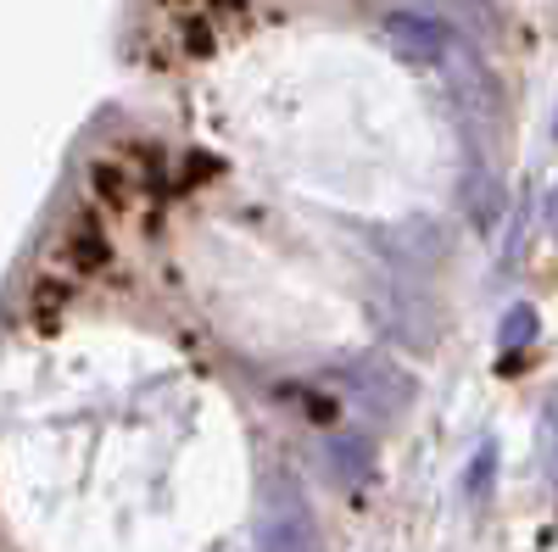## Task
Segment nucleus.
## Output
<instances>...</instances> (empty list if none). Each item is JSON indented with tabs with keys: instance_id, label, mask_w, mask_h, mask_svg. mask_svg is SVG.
I'll list each match as a JSON object with an SVG mask.
<instances>
[{
	"instance_id": "obj_1",
	"label": "nucleus",
	"mask_w": 558,
	"mask_h": 552,
	"mask_svg": "<svg viewBox=\"0 0 558 552\" xmlns=\"http://www.w3.org/2000/svg\"><path fill=\"white\" fill-rule=\"evenodd\" d=\"M257 536H263V552H324V547H318V530H313V514H307V502H302L286 480L268 491Z\"/></svg>"
}]
</instances>
